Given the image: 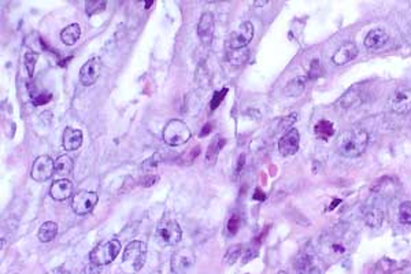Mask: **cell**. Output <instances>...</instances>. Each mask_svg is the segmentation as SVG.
Returning <instances> with one entry per match:
<instances>
[{
  "instance_id": "obj_33",
  "label": "cell",
  "mask_w": 411,
  "mask_h": 274,
  "mask_svg": "<svg viewBox=\"0 0 411 274\" xmlns=\"http://www.w3.org/2000/svg\"><path fill=\"white\" fill-rule=\"evenodd\" d=\"M228 88L225 86V88H222L221 91H216L214 92V96H213V100H211V103H210V108L214 111V110H216L218 108V105H221L223 102V99H225V96H226V93H228Z\"/></svg>"
},
{
  "instance_id": "obj_14",
  "label": "cell",
  "mask_w": 411,
  "mask_h": 274,
  "mask_svg": "<svg viewBox=\"0 0 411 274\" xmlns=\"http://www.w3.org/2000/svg\"><path fill=\"white\" fill-rule=\"evenodd\" d=\"M73 193V183L67 178H59L52 183L49 188V196L56 202H63L71 197Z\"/></svg>"
},
{
  "instance_id": "obj_17",
  "label": "cell",
  "mask_w": 411,
  "mask_h": 274,
  "mask_svg": "<svg viewBox=\"0 0 411 274\" xmlns=\"http://www.w3.org/2000/svg\"><path fill=\"white\" fill-rule=\"evenodd\" d=\"M388 42V33L384 29H373L365 37V47L369 49H378L384 47Z\"/></svg>"
},
{
  "instance_id": "obj_35",
  "label": "cell",
  "mask_w": 411,
  "mask_h": 274,
  "mask_svg": "<svg viewBox=\"0 0 411 274\" xmlns=\"http://www.w3.org/2000/svg\"><path fill=\"white\" fill-rule=\"evenodd\" d=\"M30 98L33 99L35 105H45V103H48L49 100H51V98H52V95H51V93H47V92H42V93L33 95V96H30Z\"/></svg>"
},
{
  "instance_id": "obj_6",
  "label": "cell",
  "mask_w": 411,
  "mask_h": 274,
  "mask_svg": "<svg viewBox=\"0 0 411 274\" xmlns=\"http://www.w3.org/2000/svg\"><path fill=\"white\" fill-rule=\"evenodd\" d=\"M99 202L96 192L92 190H80L71 199V209L77 215H87L93 211Z\"/></svg>"
},
{
  "instance_id": "obj_39",
  "label": "cell",
  "mask_w": 411,
  "mask_h": 274,
  "mask_svg": "<svg viewBox=\"0 0 411 274\" xmlns=\"http://www.w3.org/2000/svg\"><path fill=\"white\" fill-rule=\"evenodd\" d=\"M265 197H266V195L262 192V190H255V193H254V199H255V200H265Z\"/></svg>"
},
{
  "instance_id": "obj_24",
  "label": "cell",
  "mask_w": 411,
  "mask_h": 274,
  "mask_svg": "<svg viewBox=\"0 0 411 274\" xmlns=\"http://www.w3.org/2000/svg\"><path fill=\"white\" fill-rule=\"evenodd\" d=\"M314 132L317 134V137H320L322 140H327L329 137H332L335 134V126L330 121L321 120L314 127Z\"/></svg>"
},
{
  "instance_id": "obj_31",
  "label": "cell",
  "mask_w": 411,
  "mask_h": 274,
  "mask_svg": "<svg viewBox=\"0 0 411 274\" xmlns=\"http://www.w3.org/2000/svg\"><path fill=\"white\" fill-rule=\"evenodd\" d=\"M241 253H243V247H241V244H236V246H232L226 251V253H225V258H223V262L226 263V265H233L235 262H236L237 259H238V256L241 255Z\"/></svg>"
},
{
  "instance_id": "obj_41",
  "label": "cell",
  "mask_w": 411,
  "mask_h": 274,
  "mask_svg": "<svg viewBox=\"0 0 411 274\" xmlns=\"http://www.w3.org/2000/svg\"><path fill=\"white\" fill-rule=\"evenodd\" d=\"M49 274H71V273L67 272V270H65V269H55L54 272H51Z\"/></svg>"
},
{
  "instance_id": "obj_43",
  "label": "cell",
  "mask_w": 411,
  "mask_h": 274,
  "mask_svg": "<svg viewBox=\"0 0 411 274\" xmlns=\"http://www.w3.org/2000/svg\"><path fill=\"white\" fill-rule=\"evenodd\" d=\"M254 4L255 6H265V4H267V1H255Z\"/></svg>"
},
{
  "instance_id": "obj_22",
  "label": "cell",
  "mask_w": 411,
  "mask_h": 274,
  "mask_svg": "<svg viewBox=\"0 0 411 274\" xmlns=\"http://www.w3.org/2000/svg\"><path fill=\"white\" fill-rule=\"evenodd\" d=\"M56 233H58V225L52 221H47L40 226L37 236H39V240L42 243H49V241L55 239Z\"/></svg>"
},
{
  "instance_id": "obj_29",
  "label": "cell",
  "mask_w": 411,
  "mask_h": 274,
  "mask_svg": "<svg viewBox=\"0 0 411 274\" xmlns=\"http://www.w3.org/2000/svg\"><path fill=\"white\" fill-rule=\"evenodd\" d=\"M106 6H107L106 0H88L85 3V11L91 17L93 14H99V13L105 11Z\"/></svg>"
},
{
  "instance_id": "obj_37",
  "label": "cell",
  "mask_w": 411,
  "mask_h": 274,
  "mask_svg": "<svg viewBox=\"0 0 411 274\" xmlns=\"http://www.w3.org/2000/svg\"><path fill=\"white\" fill-rule=\"evenodd\" d=\"M100 273V266H98V265H95V263H89V265H87L84 269V274H99Z\"/></svg>"
},
{
  "instance_id": "obj_3",
  "label": "cell",
  "mask_w": 411,
  "mask_h": 274,
  "mask_svg": "<svg viewBox=\"0 0 411 274\" xmlns=\"http://www.w3.org/2000/svg\"><path fill=\"white\" fill-rule=\"evenodd\" d=\"M182 231L178 222L169 215L160 218L156 229H155V239L158 244L162 247L175 246L181 241Z\"/></svg>"
},
{
  "instance_id": "obj_12",
  "label": "cell",
  "mask_w": 411,
  "mask_h": 274,
  "mask_svg": "<svg viewBox=\"0 0 411 274\" xmlns=\"http://www.w3.org/2000/svg\"><path fill=\"white\" fill-rule=\"evenodd\" d=\"M197 36L203 44H211L214 36V15L211 11H204L197 23Z\"/></svg>"
},
{
  "instance_id": "obj_20",
  "label": "cell",
  "mask_w": 411,
  "mask_h": 274,
  "mask_svg": "<svg viewBox=\"0 0 411 274\" xmlns=\"http://www.w3.org/2000/svg\"><path fill=\"white\" fill-rule=\"evenodd\" d=\"M81 36V28L78 23H71V25H67L66 28L63 29L61 32V40L63 42V44L66 45H73L78 42Z\"/></svg>"
},
{
  "instance_id": "obj_23",
  "label": "cell",
  "mask_w": 411,
  "mask_h": 274,
  "mask_svg": "<svg viewBox=\"0 0 411 274\" xmlns=\"http://www.w3.org/2000/svg\"><path fill=\"white\" fill-rule=\"evenodd\" d=\"M225 144H226V140H225V139H221V137H216V140L210 143L209 148H207V152H206V163H207V165H210V166H211V165H216V158H218V152L222 149Z\"/></svg>"
},
{
  "instance_id": "obj_4",
  "label": "cell",
  "mask_w": 411,
  "mask_h": 274,
  "mask_svg": "<svg viewBox=\"0 0 411 274\" xmlns=\"http://www.w3.org/2000/svg\"><path fill=\"white\" fill-rule=\"evenodd\" d=\"M163 141L170 147H178L188 143L192 132L188 125L181 120H172L163 127Z\"/></svg>"
},
{
  "instance_id": "obj_30",
  "label": "cell",
  "mask_w": 411,
  "mask_h": 274,
  "mask_svg": "<svg viewBox=\"0 0 411 274\" xmlns=\"http://www.w3.org/2000/svg\"><path fill=\"white\" fill-rule=\"evenodd\" d=\"M397 218H399V222H402L404 225H411V202H404L400 204Z\"/></svg>"
},
{
  "instance_id": "obj_40",
  "label": "cell",
  "mask_w": 411,
  "mask_h": 274,
  "mask_svg": "<svg viewBox=\"0 0 411 274\" xmlns=\"http://www.w3.org/2000/svg\"><path fill=\"white\" fill-rule=\"evenodd\" d=\"M210 130H211V125H210V124H207L206 126L203 127L202 133L199 134V136H200V137H203V136H207V134L210 133Z\"/></svg>"
},
{
  "instance_id": "obj_2",
  "label": "cell",
  "mask_w": 411,
  "mask_h": 274,
  "mask_svg": "<svg viewBox=\"0 0 411 274\" xmlns=\"http://www.w3.org/2000/svg\"><path fill=\"white\" fill-rule=\"evenodd\" d=\"M147 259V246L144 241L140 240H133L126 246L124 255H122V262H121V269L126 274H136L140 272Z\"/></svg>"
},
{
  "instance_id": "obj_18",
  "label": "cell",
  "mask_w": 411,
  "mask_h": 274,
  "mask_svg": "<svg viewBox=\"0 0 411 274\" xmlns=\"http://www.w3.org/2000/svg\"><path fill=\"white\" fill-rule=\"evenodd\" d=\"M73 171V159L69 155H61L55 161V174L61 178H66Z\"/></svg>"
},
{
  "instance_id": "obj_42",
  "label": "cell",
  "mask_w": 411,
  "mask_h": 274,
  "mask_svg": "<svg viewBox=\"0 0 411 274\" xmlns=\"http://www.w3.org/2000/svg\"><path fill=\"white\" fill-rule=\"evenodd\" d=\"M244 166V155H241L240 156V161H238V166H237V171H240V170L243 169Z\"/></svg>"
},
{
  "instance_id": "obj_34",
  "label": "cell",
  "mask_w": 411,
  "mask_h": 274,
  "mask_svg": "<svg viewBox=\"0 0 411 274\" xmlns=\"http://www.w3.org/2000/svg\"><path fill=\"white\" fill-rule=\"evenodd\" d=\"M238 228H240V217L236 215V214H233V215L230 217L229 221H228V226H226V229H228L229 234H236L237 231H238Z\"/></svg>"
},
{
  "instance_id": "obj_21",
  "label": "cell",
  "mask_w": 411,
  "mask_h": 274,
  "mask_svg": "<svg viewBox=\"0 0 411 274\" xmlns=\"http://www.w3.org/2000/svg\"><path fill=\"white\" fill-rule=\"evenodd\" d=\"M363 219H365V224L370 228H380L384 222L383 211L376 207H370L363 212Z\"/></svg>"
},
{
  "instance_id": "obj_13",
  "label": "cell",
  "mask_w": 411,
  "mask_h": 274,
  "mask_svg": "<svg viewBox=\"0 0 411 274\" xmlns=\"http://www.w3.org/2000/svg\"><path fill=\"white\" fill-rule=\"evenodd\" d=\"M390 107L396 114H407L411 111V88H402L393 93Z\"/></svg>"
},
{
  "instance_id": "obj_36",
  "label": "cell",
  "mask_w": 411,
  "mask_h": 274,
  "mask_svg": "<svg viewBox=\"0 0 411 274\" xmlns=\"http://www.w3.org/2000/svg\"><path fill=\"white\" fill-rule=\"evenodd\" d=\"M158 181V176L156 174H146V176L143 177V181H141V184L144 185V187H151V185H153V184Z\"/></svg>"
},
{
  "instance_id": "obj_38",
  "label": "cell",
  "mask_w": 411,
  "mask_h": 274,
  "mask_svg": "<svg viewBox=\"0 0 411 274\" xmlns=\"http://www.w3.org/2000/svg\"><path fill=\"white\" fill-rule=\"evenodd\" d=\"M318 61L315 59V61H313L311 62V67H310V76H311V78H317V76H318V73L317 71L320 70V66H318Z\"/></svg>"
},
{
  "instance_id": "obj_25",
  "label": "cell",
  "mask_w": 411,
  "mask_h": 274,
  "mask_svg": "<svg viewBox=\"0 0 411 274\" xmlns=\"http://www.w3.org/2000/svg\"><path fill=\"white\" fill-rule=\"evenodd\" d=\"M358 99H359V89L351 88L349 91H347L343 95V98L340 99L339 105H340V107H342L343 110H348L352 105H356Z\"/></svg>"
},
{
  "instance_id": "obj_28",
  "label": "cell",
  "mask_w": 411,
  "mask_h": 274,
  "mask_svg": "<svg viewBox=\"0 0 411 274\" xmlns=\"http://www.w3.org/2000/svg\"><path fill=\"white\" fill-rule=\"evenodd\" d=\"M37 61H39V54H37V52L30 51V49H28V51L25 52V55H23V64H25V67H26V70H28L29 77H33V74H35V66L36 63H37Z\"/></svg>"
},
{
  "instance_id": "obj_16",
  "label": "cell",
  "mask_w": 411,
  "mask_h": 274,
  "mask_svg": "<svg viewBox=\"0 0 411 274\" xmlns=\"http://www.w3.org/2000/svg\"><path fill=\"white\" fill-rule=\"evenodd\" d=\"M84 136L80 129H73V127H66L63 132V148L66 151H76L83 146Z\"/></svg>"
},
{
  "instance_id": "obj_5",
  "label": "cell",
  "mask_w": 411,
  "mask_h": 274,
  "mask_svg": "<svg viewBox=\"0 0 411 274\" xmlns=\"http://www.w3.org/2000/svg\"><path fill=\"white\" fill-rule=\"evenodd\" d=\"M119 251H121V243L117 239L102 241L91 251L89 260L100 267L106 266L115 260Z\"/></svg>"
},
{
  "instance_id": "obj_7",
  "label": "cell",
  "mask_w": 411,
  "mask_h": 274,
  "mask_svg": "<svg viewBox=\"0 0 411 274\" xmlns=\"http://www.w3.org/2000/svg\"><path fill=\"white\" fill-rule=\"evenodd\" d=\"M52 174H55V161H52L48 155H42L36 158L30 171L32 178L37 183H44L49 180Z\"/></svg>"
},
{
  "instance_id": "obj_27",
  "label": "cell",
  "mask_w": 411,
  "mask_h": 274,
  "mask_svg": "<svg viewBox=\"0 0 411 274\" xmlns=\"http://www.w3.org/2000/svg\"><path fill=\"white\" fill-rule=\"evenodd\" d=\"M228 59L230 63L236 64V66L245 63L248 61V49H232L228 54Z\"/></svg>"
},
{
  "instance_id": "obj_32",
  "label": "cell",
  "mask_w": 411,
  "mask_h": 274,
  "mask_svg": "<svg viewBox=\"0 0 411 274\" xmlns=\"http://www.w3.org/2000/svg\"><path fill=\"white\" fill-rule=\"evenodd\" d=\"M199 154H200V147H199V146H196V147L194 148H189V149H187V151L182 154L181 162L185 166H189V165H192V163L195 162V159L199 156Z\"/></svg>"
},
{
  "instance_id": "obj_11",
  "label": "cell",
  "mask_w": 411,
  "mask_h": 274,
  "mask_svg": "<svg viewBox=\"0 0 411 274\" xmlns=\"http://www.w3.org/2000/svg\"><path fill=\"white\" fill-rule=\"evenodd\" d=\"M300 134L296 129H289L279 141V152L281 156H291L299 151Z\"/></svg>"
},
{
  "instance_id": "obj_44",
  "label": "cell",
  "mask_w": 411,
  "mask_h": 274,
  "mask_svg": "<svg viewBox=\"0 0 411 274\" xmlns=\"http://www.w3.org/2000/svg\"><path fill=\"white\" fill-rule=\"evenodd\" d=\"M277 274H288V273H286V272H279Z\"/></svg>"
},
{
  "instance_id": "obj_26",
  "label": "cell",
  "mask_w": 411,
  "mask_h": 274,
  "mask_svg": "<svg viewBox=\"0 0 411 274\" xmlns=\"http://www.w3.org/2000/svg\"><path fill=\"white\" fill-rule=\"evenodd\" d=\"M196 83L199 85V88L204 91H207L211 85V78H210L207 67L204 64H199V67L196 70Z\"/></svg>"
},
{
  "instance_id": "obj_10",
  "label": "cell",
  "mask_w": 411,
  "mask_h": 274,
  "mask_svg": "<svg viewBox=\"0 0 411 274\" xmlns=\"http://www.w3.org/2000/svg\"><path fill=\"white\" fill-rule=\"evenodd\" d=\"M102 59L99 57H93L88 59L83 67L80 69V83L84 86H91L98 81L100 71H102Z\"/></svg>"
},
{
  "instance_id": "obj_8",
  "label": "cell",
  "mask_w": 411,
  "mask_h": 274,
  "mask_svg": "<svg viewBox=\"0 0 411 274\" xmlns=\"http://www.w3.org/2000/svg\"><path fill=\"white\" fill-rule=\"evenodd\" d=\"M254 37V25L250 21H244L240 26L230 33L229 44L230 49H243L245 48Z\"/></svg>"
},
{
  "instance_id": "obj_9",
  "label": "cell",
  "mask_w": 411,
  "mask_h": 274,
  "mask_svg": "<svg viewBox=\"0 0 411 274\" xmlns=\"http://www.w3.org/2000/svg\"><path fill=\"white\" fill-rule=\"evenodd\" d=\"M172 270L174 274H187L195 265V253L191 248L177 250L172 256Z\"/></svg>"
},
{
  "instance_id": "obj_15",
  "label": "cell",
  "mask_w": 411,
  "mask_h": 274,
  "mask_svg": "<svg viewBox=\"0 0 411 274\" xmlns=\"http://www.w3.org/2000/svg\"><path fill=\"white\" fill-rule=\"evenodd\" d=\"M356 57H358V47L354 42H346L336 51L335 55L332 57V62L336 66H344L351 61H354Z\"/></svg>"
},
{
  "instance_id": "obj_19",
  "label": "cell",
  "mask_w": 411,
  "mask_h": 274,
  "mask_svg": "<svg viewBox=\"0 0 411 274\" xmlns=\"http://www.w3.org/2000/svg\"><path fill=\"white\" fill-rule=\"evenodd\" d=\"M306 89V78L303 76H296L285 85V95L291 98H298Z\"/></svg>"
},
{
  "instance_id": "obj_1",
  "label": "cell",
  "mask_w": 411,
  "mask_h": 274,
  "mask_svg": "<svg viewBox=\"0 0 411 274\" xmlns=\"http://www.w3.org/2000/svg\"><path fill=\"white\" fill-rule=\"evenodd\" d=\"M368 144L369 133L361 127H352L337 139V151L346 158H358L366 151Z\"/></svg>"
}]
</instances>
